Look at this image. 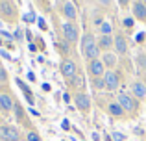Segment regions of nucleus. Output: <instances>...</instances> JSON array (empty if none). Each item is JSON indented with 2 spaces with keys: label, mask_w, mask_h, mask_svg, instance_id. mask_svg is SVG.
<instances>
[{
  "label": "nucleus",
  "mask_w": 146,
  "mask_h": 141,
  "mask_svg": "<svg viewBox=\"0 0 146 141\" xmlns=\"http://www.w3.org/2000/svg\"><path fill=\"white\" fill-rule=\"evenodd\" d=\"M118 4H120L122 9H128L129 7V0H118Z\"/></svg>",
  "instance_id": "31"
},
{
  "label": "nucleus",
  "mask_w": 146,
  "mask_h": 141,
  "mask_svg": "<svg viewBox=\"0 0 146 141\" xmlns=\"http://www.w3.org/2000/svg\"><path fill=\"white\" fill-rule=\"evenodd\" d=\"M22 37H24V30L17 28V32L13 33V39H17V41H22Z\"/></svg>",
  "instance_id": "29"
},
{
  "label": "nucleus",
  "mask_w": 146,
  "mask_h": 141,
  "mask_svg": "<svg viewBox=\"0 0 146 141\" xmlns=\"http://www.w3.org/2000/svg\"><path fill=\"white\" fill-rule=\"evenodd\" d=\"M80 48H82V54L87 61L102 58V52H100V48L96 45V37H94L93 32H85L82 35V39H80Z\"/></svg>",
  "instance_id": "1"
},
{
  "label": "nucleus",
  "mask_w": 146,
  "mask_h": 141,
  "mask_svg": "<svg viewBox=\"0 0 146 141\" xmlns=\"http://www.w3.org/2000/svg\"><path fill=\"white\" fill-rule=\"evenodd\" d=\"M28 80H30V82H35V74H33V72H32V71H30V72H28Z\"/></svg>",
  "instance_id": "33"
},
{
  "label": "nucleus",
  "mask_w": 146,
  "mask_h": 141,
  "mask_svg": "<svg viewBox=\"0 0 146 141\" xmlns=\"http://www.w3.org/2000/svg\"><path fill=\"white\" fill-rule=\"evenodd\" d=\"M67 84H68V87H70L72 91H83L85 89V76L82 74V72H78L76 76H72L70 80H67Z\"/></svg>",
  "instance_id": "18"
},
{
  "label": "nucleus",
  "mask_w": 146,
  "mask_h": 141,
  "mask_svg": "<svg viewBox=\"0 0 146 141\" xmlns=\"http://www.w3.org/2000/svg\"><path fill=\"white\" fill-rule=\"evenodd\" d=\"M98 32H100V35H113V26H111V22L109 21H104L102 24L98 26Z\"/></svg>",
  "instance_id": "23"
},
{
  "label": "nucleus",
  "mask_w": 146,
  "mask_h": 141,
  "mask_svg": "<svg viewBox=\"0 0 146 141\" xmlns=\"http://www.w3.org/2000/svg\"><path fill=\"white\" fill-rule=\"evenodd\" d=\"M137 59H139V61H137V63H139V67L146 71V54H144V52H141V54L137 56Z\"/></svg>",
  "instance_id": "27"
},
{
  "label": "nucleus",
  "mask_w": 146,
  "mask_h": 141,
  "mask_svg": "<svg viewBox=\"0 0 146 141\" xmlns=\"http://www.w3.org/2000/svg\"><path fill=\"white\" fill-rule=\"evenodd\" d=\"M96 4L100 7H106V9H111L115 4V0H96Z\"/></svg>",
  "instance_id": "26"
},
{
  "label": "nucleus",
  "mask_w": 146,
  "mask_h": 141,
  "mask_svg": "<svg viewBox=\"0 0 146 141\" xmlns=\"http://www.w3.org/2000/svg\"><path fill=\"white\" fill-rule=\"evenodd\" d=\"M96 45L100 48V52H111L113 50V35H98L96 37Z\"/></svg>",
  "instance_id": "19"
},
{
  "label": "nucleus",
  "mask_w": 146,
  "mask_h": 141,
  "mask_svg": "<svg viewBox=\"0 0 146 141\" xmlns=\"http://www.w3.org/2000/svg\"><path fill=\"white\" fill-rule=\"evenodd\" d=\"M91 86H93L96 91L106 89V84H104V76H102V78H93V80H91Z\"/></svg>",
  "instance_id": "24"
},
{
  "label": "nucleus",
  "mask_w": 146,
  "mask_h": 141,
  "mask_svg": "<svg viewBox=\"0 0 146 141\" xmlns=\"http://www.w3.org/2000/svg\"><path fill=\"white\" fill-rule=\"evenodd\" d=\"M61 30H63V39L67 41L68 45H76V43H80L82 35H80V24H78V22L65 21V22H63V26H61Z\"/></svg>",
  "instance_id": "4"
},
{
  "label": "nucleus",
  "mask_w": 146,
  "mask_h": 141,
  "mask_svg": "<svg viewBox=\"0 0 146 141\" xmlns=\"http://www.w3.org/2000/svg\"><path fill=\"white\" fill-rule=\"evenodd\" d=\"M24 139V136L21 134V130H19V126H15V124H0V141H22Z\"/></svg>",
  "instance_id": "6"
},
{
  "label": "nucleus",
  "mask_w": 146,
  "mask_h": 141,
  "mask_svg": "<svg viewBox=\"0 0 146 141\" xmlns=\"http://www.w3.org/2000/svg\"><path fill=\"white\" fill-rule=\"evenodd\" d=\"M133 21H135V19H124V26H128V28H129V26L133 24Z\"/></svg>",
  "instance_id": "32"
},
{
  "label": "nucleus",
  "mask_w": 146,
  "mask_h": 141,
  "mask_svg": "<svg viewBox=\"0 0 146 141\" xmlns=\"http://www.w3.org/2000/svg\"><path fill=\"white\" fill-rule=\"evenodd\" d=\"M24 141H43V138H41V134L35 130V128H32V130H26Z\"/></svg>",
  "instance_id": "22"
},
{
  "label": "nucleus",
  "mask_w": 146,
  "mask_h": 141,
  "mask_svg": "<svg viewBox=\"0 0 146 141\" xmlns=\"http://www.w3.org/2000/svg\"><path fill=\"white\" fill-rule=\"evenodd\" d=\"M131 95L137 98V100H144L146 98V82H143V80H133V84H131Z\"/></svg>",
  "instance_id": "15"
},
{
  "label": "nucleus",
  "mask_w": 146,
  "mask_h": 141,
  "mask_svg": "<svg viewBox=\"0 0 146 141\" xmlns=\"http://www.w3.org/2000/svg\"><path fill=\"white\" fill-rule=\"evenodd\" d=\"M72 100H74V106L78 112H82L83 115H89L91 110H93V100H91V97L85 93V91H76L74 95H72Z\"/></svg>",
  "instance_id": "5"
},
{
  "label": "nucleus",
  "mask_w": 146,
  "mask_h": 141,
  "mask_svg": "<svg viewBox=\"0 0 146 141\" xmlns=\"http://www.w3.org/2000/svg\"><path fill=\"white\" fill-rule=\"evenodd\" d=\"M0 124H2V115H0Z\"/></svg>",
  "instance_id": "37"
},
{
  "label": "nucleus",
  "mask_w": 146,
  "mask_h": 141,
  "mask_svg": "<svg viewBox=\"0 0 146 141\" xmlns=\"http://www.w3.org/2000/svg\"><path fill=\"white\" fill-rule=\"evenodd\" d=\"M117 102L122 106V110L126 112L128 117H137V113H139V100H137L131 93H126V91L118 93L117 95Z\"/></svg>",
  "instance_id": "2"
},
{
  "label": "nucleus",
  "mask_w": 146,
  "mask_h": 141,
  "mask_svg": "<svg viewBox=\"0 0 146 141\" xmlns=\"http://www.w3.org/2000/svg\"><path fill=\"white\" fill-rule=\"evenodd\" d=\"M135 2H143V4H146V0H135Z\"/></svg>",
  "instance_id": "36"
},
{
  "label": "nucleus",
  "mask_w": 146,
  "mask_h": 141,
  "mask_svg": "<svg viewBox=\"0 0 146 141\" xmlns=\"http://www.w3.org/2000/svg\"><path fill=\"white\" fill-rule=\"evenodd\" d=\"M122 82V74L118 71H106L104 74V84H106V89L107 91H117L120 87Z\"/></svg>",
  "instance_id": "10"
},
{
  "label": "nucleus",
  "mask_w": 146,
  "mask_h": 141,
  "mask_svg": "<svg viewBox=\"0 0 146 141\" xmlns=\"http://www.w3.org/2000/svg\"><path fill=\"white\" fill-rule=\"evenodd\" d=\"M13 108H15V97L9 91V87H6L0 91V115L13 113Z\"/></svg>",
  "instance_id": "7"
},
{
  "label": "nucleus",
  "mask_w": 146,
  "mask_h": 141,
  "mask_svg": "<svg viewBox=\"0 0 146 141\" xmlns=\"http://www.w3.org/2000/svg\"><path fill=\"white\" fill-rule=\"evenodd\" d=\"M7 86H9V72L0 61V89H6Z\"/></svg>",
  "instance_id": "21"
},
{
  "label": "nucleus",
  "mask_w": 146,
  "mask_h": 141,
  "mask_svg": "<svg viewBox=\"0 0 146 141\" xmlns=\"http://www.w3.org/2000/svg\"><path fill=\"white\" fill-rule=\"evenodd\" d=\"M39 26H41V28H43V30H44V28H46V22H44V21H43V19H39Z\"/></svg>",
  "instance_id": "34"
},
{
  "label": "nucleus",
  "mask_w": 146,
  "mask_h": 141,
  "mask_svg": "<svg viewBox=\"0 0 146 141\" xmlns=\"http://www.w3.org/2000/svg\"><path fill=\"white\" fill-rule=\"evenodd\" d=\"M100 59L104 61V67H106V71H117V65H118V56L115 54L113 50H111V52H104Z\"/></svg>",
  "instance_id": "16"
},
{
  "label": "nucleus",
  "mask_w": 146,
  "mask_h": 141,
  "mask_svg": "<svg viewBox=\"0 0 146 141\" xmlns=\"http://www.w3.org/2000/svg\"><path fill=\"white\" fill-rule=\"evenodd\" d=\"M0 19L7 24H15L19 21V7L13 0H0Z\"/></svg>",
  "instance_id": "3"
},
{
  "label": "nucleus",
  "mask_w": 146,
  "mask_h": 141,
  "mask_svg": "<svg viewBox=\"0 0 146 141\" xmlns=\"http://www.w3.org/2000/svg\"><path fill=\"white\" fill-rule=\"evenodd\" d=\"M131 13L133 19L139 22H146V4L143 2H133L131 4Z\"/></svg>",
  "instance_id": "17"
},
{
  "label": "nucleus",
  "mask_w": 146,
  "mask_h": 141,
  "mask_svg": "<svg viewBox=\"0 0 146 141\" xmlns=\"http://www.w3.org/2000/svg\"><path fill=\"white\" fill-rule=\"evenodd\" d=\"M43 4H44V7H48V4H50V0H43Z\"/></svg>",
  "instance_id": "35"
},
{
  "label": "nucleus",
  "mask_w": 146,
  "mask_h": 141,
  "mask_svg": "<svg viewBox=\"0 0 146 141\" xmlns=\"http://www.w3.org/2000/svg\"><path fill=\"white\" fill-rule=\"evenodd\" d=\"M15 82H17V86L21 87V91H22V95L26 97V100H28V104H30V106H35V97H33V93H32V87H30V86H28L26 82H22L21 78H17Z\"/></svg>",
  "instance_id": "20"
},
{
  "label": "nucleus",
  "mask_w": 146,
  "mask_h": 141,
  "mask_svg": "<svg viewBox=\"0 0 146 141\" xmlns=\"http://www.w3.org/2000/svg\"><path fill=\"white\" fill-rule=\"evenodd\" d=\"M67 47H68V43H67V41H65V39L57 43V50H59L61 54L65 56V58H68V56H67V54H68V48H67Z\"/></svg>",
  "instance_id": "25"
},
{
  "label": "nucleus",
  "mask_w": 146,
  "mask_h": 141,
  "mask_svg": "<svg viewBox=\"0 0 146 141\" xmlns=\"http://www.w3.org/2000/svg\"><path fill=\"white\" fill-rule=\"evenodd\" d=\"M24 21L26 22H33L35 21V13H33V11H28V13L24 15Z\"/></svg>",
  "instance_id": "30"
},
{
  "label": "nucleus",
  "mask_w": 146,
  "mask_h": 141,
  "mask_svg": "<svg viewBox=\"0 0 146 141\" xmlns=\"http://www.w3.org/2000/svg\"><path fill=\"white\" fill-rule=\"evenodd\" d=\"M87 74L91 76V80L93 78H102L104 74H106V67H104V61L102 59H91V61H87Z\"/></svg>",
  "instance_id": "12"
},
{
  "label": "nucleus",
  "mask_w": 146,
  "mask_h": 141,
  "mask_svg": "<svg viewBox=\"0 0 146 141\" xmlns=\"http://www.w3.org/2000/svg\"><path fill=\"white\" fill-rule=\"evenodd\" d=\"M113 52L117 56H126L129 52V43L124 33H115L113 35Z\"/></svg>",
  "instance_id": "9"
},
{
  "label": "nucleus",
  "mask_w": 146,
  "mask_h": 141,
  "mask_svg": "<svg viewBox=\"0 0 146 141\" xmlns=\"http://www.w3.org/2000/svg\"><path fill=\"white\" fill-rule=\"evenodd\" d=\"M106 112L109 113L111 117H115V119H126V112L122 110V106L118 104L117 100H111V102H107V106H106Z\"/></svg>",
  "instance_id": "14"
},
{
  "label": "nucleus",
  "mask_w": 146,
  "mask_h": 141,
  "mask_svg": "<svg viewBox=\"0 0 146 141\" xmlns=\"http://www.w3.org/2000/svg\"><path fill=\"white\" fill-rule=\"evenodd\" d=\"M61 15L70 22H78V7H76L70 0H65L63 7H61Z\"/></svg>",
  "instance_id": "13"
},
{
  "label": "nucleus",
  "mask_w": 146,
  "mask_h": 141,
  "mask_svg": "<svg viewBox=\"0 0 146 141\" xmlns=\"http://www.w3.org/2000/svg\"><path fill=\"white\" fill-rule=\"evenodd\" d=\"M13 115H15V121H17L21 126H24L26 130H32V121L28 117V112L24 110V106L21 104L19 100H15V108H13Z\"/></svg>",
  "instance_id": "8"
},
{
  "label": "nucleus",
  "mask_w": 146,
  "mask_h": 141,
  "mask_svg": "<svg viewBox=\"0 0 146 141\" xmlns=\"http://www.w3.org/2000/svg\"><path fill=\"white\" fill-rule=\"evenodd\" d=\"M113 141H126V136L122 134V132H113Z\"/></svg>",
  "instance_id": "28"
},
{
  "label": "nucleus",
  "mask_w": 146,
  "mask_h": 141,
  "mask_svg": "<svg viewBox=\"0 0 146 141\" xmlns=\"http://www.w3.org/2000/svg\"><path fill=\"white\" fill-rule=\"evenodd\" d=\"M80 72L78 65H76V61L72 58H63V61H61V76H63L65 80H70L72 76H76Z\"/></svg>",
  "instance_id": "11"
}]
</instances>
